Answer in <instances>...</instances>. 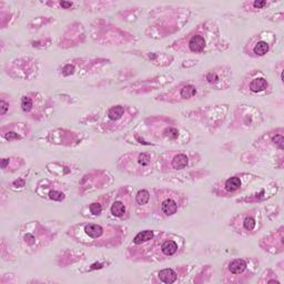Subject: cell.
<instances>
[{
    "label": "cell",
    "mask_w": 284,
    "mask_h": 284,
    "mask_svg": "<svg viewBox=\"0 0 284 284\" xmlns=\"http://www.w3.org/2000/svg\"><path fill=\"white\" fill-rule=\"evenodd\" d=\"M67 234L76 242L90 246H117L122 242L123 231L119 226L83 222L69 228Z\"/></svg>",
    "instance_id": "obj_1"
},
{
    "label": "cell",
    "mask_w": 284,
    "mask_h": 284,
    "mask_svg": "<svg viewBox=\"0 0 284 284\" xmlns=\"http://www.w3.org/2000/svg\"><path fill=\"white\" fill-rule=\"evenodd\" d=\"M152 200L151 211L158 218H169L175 215L180 209L186 196L172 190H156Z\"/></svg>",
    "instance_id": "obj_2"
},
{
    "label": "cell",
    "mask_w": 284,
    "mask_h": 284,
    "mask_svg": "<svg viewBox=\"0 0 284 284\" xmlns=\"http://www.w3.org/2000/svg\"><path fill=\"white\" fill-rule=\"evenodd\" d=\"M209 40H213V27L201 24L193 32H191L184 36L182 39L177 41L174 48L183 52L202 53L207 50Z\"/></svg>",
    "instance_id": "obj_3"
},
{
    "label": "cell",
    "mask_w": 284,
    "mask_h": 284,
    "mask_svg": "<svg viewBox=\"0 0 284 284\" xmlns=\"http://www.w3.org/2000/svg\"><path fill=\"white\" fill-rule=\"evenodd\" d=\"M154 154L149 152H132L123 156L119 161V168L134 176H148L152 172Z\"/></svg>",
    "instance_id": "obj_4"
},
{
    "label": "cell",
    "mask_w": 284,
    "mask_h": 284,
    "mask_svg": "<svg viewBox=\"0 0 284 284\" xmlns=\"http://www.w3.org/2000/svg\"><path fill=\"white\" fill-rule=\"evenodd\" d=\"M262 225L261 213L258 209L250 210L237 215L231 222V226L234 231L242 236H251L254 234Z\"/></svg>",
    "instance_id": "obj_5"
},
{
    "label": "cell",
    "mask_w": 284,
    "mask_h": 284,
    "mask_svg": "<svg viewBox=\"0 0 284 284\" xmlns=\"http://www.w3.org/2000/svg\"><path fill=\"white\" fill-rule=\"evenodd\" d=\"M253 270L250 269V262L244 259H234L226 264L223 270L224 282L242 283L252 276Z\"/></svg>",
    "instance_id": "obj_6"
},
{
    "label": "cell",
    "mask_w": 284,
    "mask_h": 284,
    "mask_svg": "<svg viewBox=\"0 0 284 284\" xmlns=\"http://www.w3.org/2000/svg\"><path fill=\"white\" fill-rule=\"evenodd\" d=\"M194 153H188L182 151H166L159 159L160 170L163 172L181 171L190 165L191 157Z\"/></svg>",
    "instance_id": "obj_7"
},
{
    "label": "cell",
    "mask_w": 284,
    "mask_h": 284,
    "mask_svg": "<svg viewBox=\"0 0 284 284\" xmlns=\"http://www.w3.org/2000/svg\"><path fill=\"white\" fill-rule=\"evenodd\" d=\"M274 41V34L269 32L261 33L252 37L244 48V51L251 57H263L271 50Z\"/></svg>",
    "instance_id": "obj_8"
},
{
    "label": "cell",
    "mask_w": 284,
    "mask_h": 284,
    "mask_svg": "<svg viewBox=\"0 0 284 284\" xmlns=\"http://www.w3.org/2000/svg\"><path fill=\"white\" fill-rule=\"evenodd\" d=\"M271 88L272 87H271L269 80L259 70L249 73L248 77L243 80L242 84H241V91L246 95L269 94Z\"/></svg>",
    "instance_id": "obj_9"
},
{
    "label": "cell",
    "mask_w": 284,
    "mask_h": 284,
    "mask_svg": "<svg viewBox=\"0 0 284 284\" xmlns=\"http://www.w3.org/2000/svg\"><path fill=\"white\" fill-rule=\"evenodd\" d=\"M110 213L112 217L118 219H127L130 214L131 195L126 188L120 189L110 201Z\"/></svg>",
    "instance_id": "obj_10"
},
{
    "label": "cell",
    "mask_w": 284,
    "mask_h": 284,
    "mask_svg": "<svg viewBox=\"0 0 284 284\" xmlns=\"http://www.w3.org/2000/svg\"><path fill=\"white\" fill-rule=\"evenodd\" d=\"M197 95V88L194 84L182 82L178 87L172 89L168 95L162 96L161 100L164 101H186L194 98Z\"/></svg>",
    "instance_id": "obj_11"
},
{
    "label": "cell",
    "mask_w": 284,
    "mask_h": 284,
    "mask_svg": "<svg viewBox=\"0 0 284 284\" xmlns=\"http://www.w3.org/2000/svg\"><path fill=\"white\" fill-rule=\"evenodd\" d=\"M241 187H242V180L241 178L234 176L222 182L221 187L217 186L214 192L219 195H229L238 192L241 190Z\"/></svg>",
    "instance_id": "obj_12"
},
{
    "label": "cell",
    "mask_w": 284,
    "mask_h": 284,
    "mask_svg": "<svg viewBox=\"0 0 284 284\" xmlns=\"http://www.w3.org/2000/svg\"><path fill=\"white\" fill-rule=\"evenodd\" d=\"M151 199V194L148 190H140L135 195V203H137V210L140 208L144 209L142 213H149L151 211V207L148 206ZM142 213L140 217H142Z\"/></svg>",
    "instance_id": "obj_13"
},
{
    "label": "cell",
    "mask_w": 284,
    "mask_h": 284,
    "mask_svg": "<svg viewBox=\"0 0 284 284\" xmlns=\"http://www.w3.org/2000/svg\"><path fill=\"white\" fill-rule=\"evenodd\" d=\"M127 113H128V110H127L126 107H123V106H113V107H111L107 111L108 123L109 122H118V121L122 120L123 118H125ZM108 123H107V125H108ZM107 125H104V127H106Z\"/></svg>",
    "instance_id": "obj_14"
},
{
    "label": "cell",
    "mask_w": 284,
    "mask_h": 284,
    "mask_svg": "<svg viewBox=\"0 0 284 284\" xmlns=\"http://www.w3.org/2000/svg\"><path fill=\"white\" fill-rule=\"evenodd\" d=\"M158 280L162 283H175L178 280V273L172 269H164L158 272Z\"/></svg>",
    "instance_id": "obj_15"
},
{
    "label": "cell",
    "mask_w": 284,
    "mask_h": 284,
    "mask_svg": "<svg viewBox=\"0 0 284 284\" xmlns=\"http://www.w3.org/2000/svg\"><path fill=\"white\" fill-rule=\"evenodd\" d=\"M206 80L209 84L214 86V87L224 88V86H223L224 81H222L220 73L217 70H210L206 75Z\"/></svg>",
    "instance_id": "obj_16"
},
{
    "label": "cell",
    "mask_w": 284,
    "mask_h": 284,
    "mask_svg": "<svg viewBox=\"0 0 284 284\" xmlns=\"http://www.w3.org/2000/svg\"><path fill=\"white\" fill-rule=\"evenodd\" d=\"M179 135H180V131H179V129L172 125H168L161 131V138H165L169 141L178 140Z\"/></svg>",
    "instance_id": "obj_17"
},
{
    "label": "cell",
    "mask_w": 284,
    "mask_h": 284,
    "mask_svg": "<svg viewBox=\"0 0 284 284\" xmlns=\"http://www.w3.org/2000/svg\"><path fill=\"white\" fill-rule=\"evenodd\" d=\"M102 199L98 200L94 203H91L90 207H89V211L92 215H100L103 211V203L101 202Z\"/></svg>",
    "instance_id": "obj_18"
},
{
    "label": "cell",
    "mask_w": 284,
    "mask_h": 284,
    "mask_svg": "<svg viewBox=\"0 0 284 284\" xmlns=\"http://www.w3.org/2000/svg\"><path fill=\"white\" fill-rule=\"evenodd\" d=\"M21 108L24 112H30L32 109L34 108V100L33 98H30L29 96H24L21 99Z\"/></svg>",
    "instance_id": "obj_19"
},
{
    "label": "cell",
    "mask_w": 284,
    "mask_h": 284,
    "mask_svg": "<svg viewBox=\"0 0 284 284\" xmlns=\"http://www.w3.org/2000/svg\"><path fill=\"white\" fill-rule=\"evenodd\" d=\"M272 142L273 145L277 148L279 150H283V134L282 133H277L272 137Z\"/></svg>",
    "instance_id": "obj_20"
},
{
    "label": "cell",
    "mask_w": 284,
    "mask_h": 284,
    "mask_svg": "<svg viewBox=\"0 0 284 284\" xmlns=\"http://www.w3.org/2000/svg\"><path fill=\"white\" fill-rule=\"evenodd\" d=\"M49 197H50V199H53V200L60 201V200L64 199L65 195H64V193L58 192V191H50V192H49Z\"/></svg>",
    "instance_id": "obj_21"
},
{
    "label": "cell",
    "mask_w": 284,
    "mask_h": 284,
    "mask_svg": "<svg viewBox=\"0 0 284 284\" xmlns=\"http://www.w3.org/2000/svg\"><path fill=\"white\" fill-rule=\"evenodd\" d=\"M269 3L268 2H254L249 4V6H252L253 9H262L265 6H268Z\"/></svg>",
    "instance_id": "obj_22"
},
{
    "label": "cell",
    "mask_w": 284,
    "mask_h": 284,
    "mask_svg": "<svg viewBox=\"0 0 284 284\" xmlns=\"http://www.w3.org/2000/svg\"><path fill=\"white\" fill-rule=\"evenodd\" d=\"M7 109H8V104L6 103V101L3 99L2 100V115L3 116H5L6 112H7Z\"/></svg>",
    "instance_id": "obj_23"
},
{
    "label": "cell",
    "mask_w": 284,
    "mask_h": 284,
    "mask_svg": "<svg viewBox=\"0 0 284 284\" xmlns=\"http://www.w3.org/2000/svg\"><path fill=\"white\" fill-rule=\"evenodd\" d=\"M60 6H61V7H63V8L68 9V8L72 7V3H66V2H63V3H60Z\"/></svg>",
    "instance_id": "obj_24"
}]
</instances>
